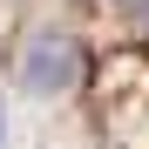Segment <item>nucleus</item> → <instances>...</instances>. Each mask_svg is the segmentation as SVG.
Instances as JSON below:
<instances>
[{"mask_svg": "<svg viewBox=\"0 0 149 149\" xmlns=\"http://www.w3.org/2000/svg\"><path fill=\"white\" fill-rule=\"evenodd\" d=\"M0 136H7V122H0Z\"/></svg>", "mask_w": 149, "mask_h": 149, "instance_id": "3", "label": "nucleus"}, {"mask_svg": "<svg viewBox=\"0 0 149 149\" xmlns=\"http://www.w3.org/2000/svg\"><path fill=\"white\" fill-rule=\"evenodd\" d=\"M122 7H129V0H122Z\"/></svg>", "mask_w": 149, "mask_h": 149, "instance_id": "4", "label": "nucleus"}, {"mask_svg": "<svg viewBox=\"0 0 149 149\" xmlns=\"http://www.w3.org/2000/svg\"><path fill=\"white\" fill-rule=\"evenodd\" d=\"M81 81V41H74L68 20H41L20 47V88L34 95V102H54Z\"/></svg>", "mask_w": 149, "mask_h": 149, "instance_id": "1", "label": "nucleus"}, {"mask_svg": "<svg viewBox=\"0 0 149 149\" xmlns=\"http://www.w3.org/2000/svg\"><path fill=\"white\" fill-rule=\"evenodd\" d=\"M129 7H136V14H142V27H149V0H129Z\"/></svg>", "mask_w": 149, "mask_h": 149, "instance_id": "2", "label": "nucleus"}]
</instances>
